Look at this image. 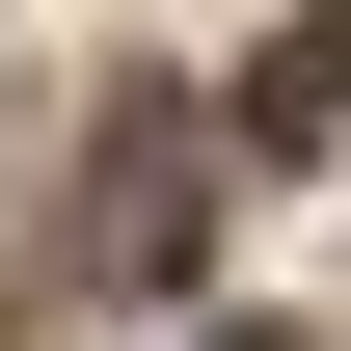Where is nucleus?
<instances>
[{
  "instance_id": "f257e3e1",
  "label": "nucleus",
  "mask_w": 351,
  "mask_h": 351,
  "mask_svg": "<svg viewBox=\"0 0 351 351\" xmlns=\"http://www.w3.org/2000/svg\"><path fill=\"white\" fill-rule=\"evenodd\" d=\"M189 162H217V108L135 82V108H108V162H82V270H108V298H162V270H189V217H217Z\"/></svg>"
},
{
  "instance_id": "f03ea898",
  "label": "nucleus",
  "mask_w": 351,
  "mask_h": 351,
  "mask_svg": "<svg viewBox=\"0 0 351 351\" xmlns=\"http://www.w3.org/2000/svg\"><path fill=\"white\" fill-rule=\"evenodd\" d=\"M217 351H298V324H217Z\"/></svg>"
}]
</instances>
